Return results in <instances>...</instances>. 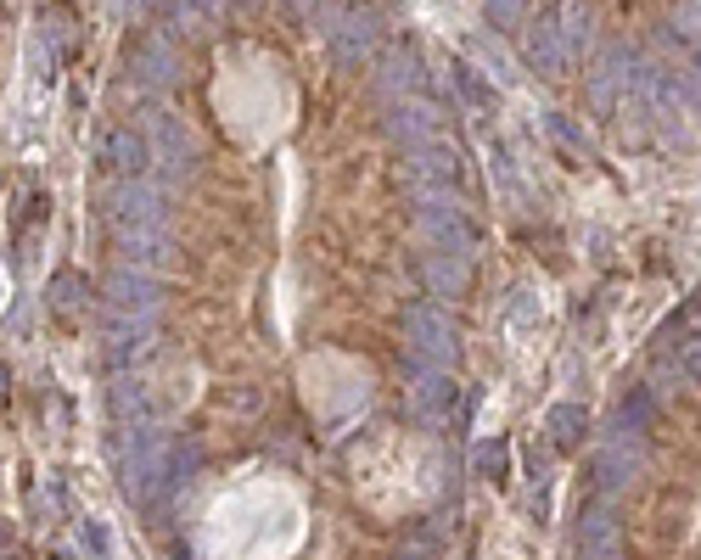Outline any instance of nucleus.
Returning <instances> with one entry per match:
<instances>
[{
    "label": "nucleus",
    "mask_w": 701,
    "mask_h": 560,
    "mask_svg": "<svg viewBox=\"0 0 701 560\" xmlns=\"http://www.w3.org/2000/svg\"><path fill=\"white\" fill-rule=\"evenodd\" d=\"M584 560H617V510H612V499H595L584 510Z\"/></svg>",
    "instance_id": "2"
},
{
    "label": "nucleus",
    "mask_w": 701,
    "mask_h": 560,
    "mask_svg": "<svg viewBox=\"0 0 701 560\" xmlns=\"http://www.w3.org/2000/svg\"><path fill=\"white\" fill-rule=\"evenodd\" d=\"M337 51H343L348 62L371 51V17H348V28H343V40H337Z\"/></svg>",
    "instance_id": "7"
},
{
    "label": "nucleus",
    "mask_w": 701,
    "mask_h": 560,
    "mask_svg": "<svg viewBox=\"0 0 701 560\" xmlns=\"http://www.w3.org/2000/svg\"><path fill=\"white\" fill-rule=\"evenodd\" d=\"M477 471H483L488 482H505V443H500V437L477 448Z\"/></svg>",
    "instance_id": "9"
},
{
    "label": "nucleus",
    "mask_w": 701,
    "mask_h": 560,
    "mask_svg": "<svg viewBox=\"0 0 701 560\" xmlns=\"http://www.w3.org/2000/svg\"><path fill=\"white\" fill-rule=\"evenodd\" d=\"M488 17H494L500 28H511L516 17H522V0H488Z\"/></svg>",
    "instance_id": "13"
},
{
    "label": "nucleus",
    "mask_w": 701,
    "mask_h": 560,
    "mask_svg": "<svg viewBox=\"0 0 701 560\" xmlns=\"http://www.w3.org/2000/svg\"><path fill=\"white\" fill-rule=\"evenodd\" d=\"M634 465H640V443H634V432H629V437H617V443L601 454V488L606 493L623 488V482L634 476Z\"/></svg>",
    "instance_id": "3"
},
{
    "label": "nucleus",
    "mask_w": 701,
    "mask_h": 560,
    "mask_svg": "<svg viewBox=\"0 0 701 560\" xmlns=\"http://www.w3.org/2000/svg\"><path fill=\"white\" fill-rule=\"evenodd\" d=\"M85 549L96 560H107V532H101V521H85Z\"/></svg>",
    "instance_id": "15"
},
{
    "label": "nucleus",
    "mask_w": 701,
    "mask_h": 560,
    "mask_svg": "<svg viewBox=\"0 0 701 560\" xmlns=\"http://www.w3.org/2000/svg\"><path fill=\"white\" fill-rule=\"evenodd\" d=\"M404 336H410L421 353H432V359H444V353H455V331H449V320L438 314V308H410L404 314Z\"/></svg>",
    "instance_id": "1"
},
{
    "label": "nucleus",
    "mask_w": 701,
    "mask_h": 560,
    "mask_svg": "<svg viewBox=\"0 0 701 560\" xmlns=\"http://www.w3.org/2000/svg\"><path fill=\"white\" fill-rule=\"evenodd\" d=\"M679 359H685V376H690V381H701V331L690 336L685 348H679Z\"/></svg>",
    "instance_id": "14"
},
{
    "label": "nucleus",
    "mask_w": 701,
    "mask_h": 560,
    "mask_svg": "<svg viewBox=\"0 0 701 560\" xmlns=\"http://www.w3.org/2000/svg\"><path fill=\"white\" fill-rule=\"evenodd\" d=\"M584 426H589V420H584V409H578V404H556V409H550V420H544V432H550V443H556V448H578V443H584Z\"/></svg>",
    "instance_id": "4"
},
{
    "label": "nucleus",
    "mask_w": 701,
    "mask_h": 560,
    "mask_svg": "<svg viewBox=\"0 0 701 560\" xmlns=\"http://www.w3.org/2000/svg\"><path fill=\"white\" fill-rule=\"evenodd\" d=\"M393 129H399L404 140H427L432 129H438V112L432 107H399L393 112Z\"/></svg>",
    "instance_id": "5"
},
{
    "label": "nucleus",
    "mask_w": 701,
    "mask_h": 560,
    "mask_svg": "<svg viewBox=\"0 0 701 560\" xmlns=\"http://www.w3.org/2000/svg\"><path fill=\"white\" fill-rule=\"evenodd\" d=\"M320 6H326V0H298V12L309 17V12H320Z\"/></svg>",
    "instance_id": "17"
},
{
    "label": "nucleus",
    "mask_w": 701,
    "mask_h": 560,
    "mask_svg": "<svg viewBox=\"0 0 701 560\" xmlns=\"http://www.w3.org/2000/svg\"><path fill=\"white\" fill-rule=\"evenodd\" d=\"M651 409H657V404H651V392H629V398H623V426L640 437L645 426H651Z\"/></svg>",
    "instance_id": "8"
},
{
    "label": "nucleus",
    "mask_w": 701,
    "mask_h": 560,
    "mask_svg": "<svg viewBox=\"0 0 701 560\" xmlns=\"http://www.w3.org/2000/svg\"><path fill=\"white\" fill-rule=\"evenodd\" d=\"M432 286L460 292V286H466V264H460V258H449V264H432Z\"/></svg>",
    "instance_id": "11"
},
{
    "label": "nucleus",
    "mask_w": 701,
    "mask_h": 560,
    "mask_svg": "<svg viewBox=\"0 0 701 560\" xmlns=\"http://www.w3.org/2000/svg\"><path fill=\"white\" fill-rule=\"evenodd\" d=\"M449 404H455V387L449 381H421V392H415V409L421 415H449Z\"/></svg>",
    "instance_id": "6"
},
{
    "label": "nucleus",
    "mask_w": 701,
    "mask_h": 560,
    "mask_svg": "<svg viewBox=\"0 0 701 560\" xmlns=\"http://www.w3.org/2000/svg\"><path fill=\"white\" fill-rule=\"evenodd\" d=\"M399 560H438V555H432L427 538H415V544H404V555H399Z\"/></svg>",
    "instance_id": "16"
},
{
    "label": "nucleus",
    "mask_w": 701,
    "mask_h": 560,
    "mask_svg": "<svg viewBox=\"0 0 701 560\" xmlns=\"http://www.w3.org/2000/svg\"><path fill=\"white\" fill-rule=\"evenodd\" d=\"M533 62H544V68H561V51H556V34H550V28H539V34H533Z\"/></svg>",
    "instance_id": "12"
},
{
    "label": "nucleus",
    "mask_w": 701,
    "mask_h": 560,
    "mask_svg": "<svg viewBox=\"0 0 701 560\" xmlns=\"http://www.w3.org/2000/svg\"><path fill=\"white\" fill-rule=\"evenodd\" d=\"M673 28L685 34V40L701 45V0H679V12H673Z\"/></svg>",
    "instance_id": "10"
}]
</instances>
